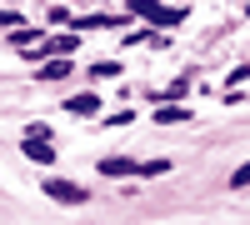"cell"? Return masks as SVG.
Returning a JSON list of instances; mask_svg holds the SVG:
<instances>
[{
  "label": "cell",
  "instance_id": "obj_1",
  "mask_svg": "<svg viewBox=\"0 0 250 225\" xmlns=\"http://www.w3.org/2000/svg\"><path fill=\"white\" fill-rule=\"evenodd\" d=\"M125 15L130 20H145V25H155V30H175L190 20V5H165V0H130L125 5Z\"/></svg>",
  "mask_w": 250,
  "mask_h": 225
},
{
  "label": "cell",
  "instance_id": "obj_2",
  "mask_svg": "<svg viewBox=\"0 0 250 225\" xmlns=\"http://www.w3.org/2000/svg\"><path fill=\"white\" fill-rule=\"evenodd\" d=\"M40 190H45V200H55V205H90V185H80V180H65V175H45L40 180Z\"/></svg>",
  "mask_w": 250,
  "mask_h": 225
},
{
  "label": "cell",
  "instance_id": "obj_3",
  "mask_svg": "<svg viewBox=\"0 0 250 225\" xmlns=\"http://www.w3.org/2000/svg\"><path fill=\"white\" fill-rule=\"evenodd\" d=\"M65 115L100 120V115H105V100H100V90H75V95H65Z\"/></svg>",
  "mask_w": 250,
  "mask_h": 225
},
{
  "label": "cell",
  "instance_id": "obj_4",
  "mask_svg": "<svg viewBox=\"0 0 250 225\" xmlns=\"http://www.w3.org/2000/svg\"><path fill=\"white\" fill-rule=\"evenodd\" d=\"M125 20L130 15H120V10H95V15H70L65 30H125Z\"/></svg>",
  "mask_w": 250,
  "mask_h": 225
},
{
  "label": "cell",
  "instance_id": "obj_5",
  "mask_svg": "<svg viewBox=\"0 0 250 225\" xmlns=\"http://www.w3.org/2000/svg\"><path fill=\"white\" fill-rule=\"evenodd\" d=\"M95 170L105 180H140V160H130V155H100Z\"/></svg>",
  "mask_w": 250,
  "mask_h": 225
},
{
  "label": "cell",
  "instance_id": "obj_6",
  "mask_svg": "<svg viewBox=\"0 0 250 225\" xmlns=\"http://www.w3.org/2000/svg\"><path fill=\"white\" fill-rule=\"evenodd\" d=\"M120 45H145V50H165L170 45V30H155V25H140V30H125Z\"/></svg>",
  "mask_w": 250,
  "mask_h": 225
},
{
  "label": "cell",
  "instance_id": "obj_7",
  "mask_svg": "<svg viewBox=\"0 0 250 225\" xmlns=\"http://www.w3.org/2000/svg\"><path fill=\"white\" fill-rule=\"evenodd\" d=\"M70 75H75V60L70 55H55V60H40V65H35V80H45V85L70 80Z\"/></svg>",
  "mask_w": 250,
  "mask_h": 225
},
{
  "label": "cell",
  "instance_id": "obj_8",
  "mask_svg": "<svg viewBox=\"0 0 250 225\" xmlns=\"http://www.w3.org/2000/svg\"><path fill=\"white\" fill-rule=\"evenodd\" d=\"M185 90H190V75H175L170 85H160V90H145V100H150V105H175V100H185Z\"/></svg>",
  "mask_w": 250,
  "mask_h": 225
},
{
  "label": "cell",
  "instance_id": "obj_9",
  "mask_svg": "<svg viewBox=\"0 0 250 225\" xmlns=\"http://www.w3.org/2000/svg\"><path fill=\"white\" fill-rule=\"evenodd\" d=\"M155 125H195V110L185 105V100H175V105H155Z\"/></svg>",
  "mask_w": 250,
  "mask_h": 225
},
{
  "label": "cell",
  "instance_id": "obj_10",
  "mask_svg": "<svg viewBox=\"0 0 250 225\" xmlns=\"http://www.w3.org/2000/svg\"><path fill=\"white\" fill-rule=\"evenodd\" d=\"M20 155H25L30 165H55V145L50 140H20Z\"/></svg>",
  "mask_w": 250,
  "mask_h": 225
},
{
  "label": "cell",
  "instance_id": "obj_11",
  "mask_svg": "<svg viewBox=\"0 0 250 225\" xmlns=\"http://www.w3.org/2000/svg\"><path fill=\"white\" fill-rule=\"evenodd\" d=\"M40 40H45V30H40V25H20V30H10L5 35V45L20 55V50H30V45H40Z\"/></svg>",
  "mask_w": 250,
  "mask_h": 225
},
{
  "label": "cell",
  "instance_id": "obj_12",
  "mask_svg": "<svg viewBox=\"0 0 250 225\" xmlns=\"http://www.w3.org/2000/svg\"><path fill=\"white\" fill-rule=\"evenodd\" d=\"M175 170V160L170 155H155V160H140V180H160V175H170Z\"/></svg>",
  "mask_w": 250,
  "mask_h": 225
},
{
  "label": "cell",
  "instance_id": "obj_13",
  "mask_svg": "<svg viewBox=\"0 0 250 225\" xmlns=\"http://www.w3.org/2000/svg\"><path fill=\"white\" fill-rule=\"evenodd\" d=\"M120 75H125L120 60H95L90 65V80H100V85H105V80H120Z\"/></svg>",
  "mask_w": 250,
  "mask_h": 225
},
{
  "label": "cell",
  "instance_id": "obj_14",
  "mask_svg": "<svg viewBox=\"0 0 250 225\" xmlns=\"http://www.w3.org/2000/svg\"><path fill=\"white\" fill-rule=\"evenodd\" d=\"M70 15H75L70 5H55V0H50V5H45V25H50V30H65V25H70Z\"/></svg>",
  "mask_w": 250,
  "mask_h": 225
},
{
  "label": "cell",
  "instance_id": "obj_15",
  "mask_svg": "<svg viewBox=\"0 0 250 225\" xmlns=\"http://www.w3.org/2000/svg\"><path fill=\"white\" fill-rule=\"evenodd\" d=\"M20 25H30V15L15 5H0V30H20Z\"/></svg>",
  "mask_w": 250,
  "mask_h": 225
},
{
  "label": "cell",
  "instance_id": "obj_16",
  "mask_svg": "<svg viewBox=\"0 0 250 225\" xmlns=\"http://www.w3.org/2000/svg\"><path fill=\"white\" fill-rule=\"evenodd\" d=\"M20 140H50V145H55V125H50V120H30Z\"/></svg>",
  "mask_w": 250,
  "mask_h": 225
},
{
  "label": "cell",
  "instance_id": "obj_17",
  "mask_svg": "<svg viewBox=\"0 0 250 225\" xmlns=\"http://www.w3.org/2000/svg\"><path fill=\"white\" fill-rule=\"evenodd\" d=\"M100 120H105V130H120V125H130L135 115H130V110H115V115H100Z\"/></svg>",
  "mask_w": 250,
  "mask_h": 225
},
{
  "label": "cell",
  "instance_id": "obj_18",
  "mask_svg": "<svg viewBox=\"0 0 250 225\" xmlns=\"http://www.w3.org/2000/svg\"><path fill=\"white\" fill-rule=\"evenodd\" d=\"M245 185H250V170H245V165H235V170H230V190H235V195H240V190H245Z\"/></svg>",
  "mask_w": 250,
  "mask_h": 225
},
{
  "label": "cell",
  "instance_id": "obj_19",
  "mask_svg": "<svg viewBox=\"0 0 250 225\" xmlns=\"http://www.w3.org/2000/svg\"><path fill=\"white\" fill-rule=\"evenodd\" d=\"M55 5H70V0H55Z\"/></svg>",
  "mask_w": 250,
  "mask_h": 225
}]
</instances>
